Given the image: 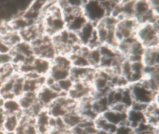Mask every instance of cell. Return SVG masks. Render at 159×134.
Listing matches in <instances>:
<instances>
[{
    "label": "cell",
    "mask_w": 159,
    "mask_h": 134,
    "mask_svg": "<svg viewBox=\"0 0 159 134\" xmlns=\"http://www.w3.org/2000/svg\"><path fill=\"white\" fill-rule=\"evenodd\" d=\"M159 21L139 24L136 32V38L146 48L159 47Z\"/></svg>",
    "instance_id": "1"
},
{
    "label": "cell",
    "mask_w": 159,
    "mask_h": 134,
    "mask_svg": "<svg viewBox=\"0 0 159 134\" xmlns=\"http://www.w3.org/2000/svg\"><path fill=\"white\" fill-rule=\"evenodd\" d=\"M35 56L52 60L57 55L52 37L43 35L31 43Z\"/></svg>",
    "instance_id": "2"
},
{
    "label": "cell",
    "mask_w": 159,
    "mask_h": 134,
    "mask_svg": "<svg viewBox=\"0 0 159 134\" xmlns=\"http://www.w3.org/2000/svg\"><path fill=\"white\" fill-rule=\"evenodd\" d=\"M129 88L134 101L149 104L154 101H158V93L153 92L147 87L142 81L129 85Z\"/></svg>",
    "instance_id": "3"
},
{
    "label": "cell",
    "mask_w": 159,
    "mask_h": 134,
    "mask_svg": "<svg viewBox=\"0 0 159 134\" xmlns=\"http://www.w3.org/2000/svg\"><path fill=\"white\" fill-rule=\"evenodd\" d=\"M82 10L88 21L96 26L107 15L99 1H84Z\"/></svg>",
    "instance_id": "4"
},
{
    "label": "cell",
    "mask_w": 159,
    "mask_h": 134,
    "mask_svg": "<svg viewBox=\"0 0 159 134\" xmlns=\"http://www.w3.org/2000/svg\"><path fill=\"white\" fill-rule=\"evenodd\" d=\"M60 95L58 92L45 85L37 92V99L41 106L46 109Z\"/></svg>",
    "instance_id": "5"
},
{
    "label": "cell",
    "mask_w": 159,
    "mask_h": 134,
    "mask_svg": "<svg viewBox=\"0 0 159 134\" xmlns=\"http://www.w3.org/2000/svg\"><path fill=\"white\" fill-rule=\"evenodd\" d=\"M35 118L22 112L20 123L15 134H38Z\"/></svg>",
    "instance_id": "6"
},
{
    "label": "cell",
    "mask_w": 159,
    "mask_h": 134,
    "mask_svg": "<svg viewBox=\"0 0 159 134\" xmlns=\"http://www.w3.org/2000/svg\"><path fill=\"white\" fill-rule=\"evenodd\" d=\"M32 73L39 76L46 77L49 75L52 66V60L35 56L31 63Z\"/></svg>",
    "instance_id": "7"
},
{
    "label": "cell",
    "mask_w": 159,
    "mask_h": 134,
    "mask_svg": "<svg viewBox=\"0 0 159 134\" xmlns=\"http://www.w3.org/2000/svg\"><path fill=\"white\" fill-rule=\"evenodd\" d=\"M20 114L4 115L1 129L6 134H15L20 121Z\"/></svg>",
    "instance_id": "8"
},
{
    "label": "cell",
    "mask_w": 159,
    "mask_h": 134,
    "mask_svg": "<svg viewBox=\"0 0 159 134\" xmlns=\"http://www.w3.org/2000/svg\"><path fill=\"white\" fill-rule=\"evenodd\" d=\"M35 119L38 134H50L51 131V116L46 109L43 110Z\"/></svg>",
    "instance_id": "9"
},
{
    "label": "cell",
    "mask_w": 159,
    "mask_h": 134,
    "mask_svg": "<svg viewBox=\"0 0 159 134\" xmlns=\"http://www.w3.org/2000/svg\"><path fill=\"white\" fill-rule=\"evenodd\" d=\"M17 99L24 113H29L38 103L37 93L25 92Z\"/></svg>",
    "instance_id": "10"
},
{
    "label": "cell",
    "mask_w": 159,
    "mask_h": 134,
    "mask_svg": "<svg viewBox=\"0 0 159 134\" xmlns=\"http://www.w3.org/2000/svg\"><path fill=\"white\" fill-rule=\"evenodd\" d=\"M126 113L120 112L109 109L100 115L109 123L118 126L127 122Z\"/></svg>",
    "instance_id": "11"
},
{
    "label": "cell",
    "mask_w": 159,
    "mask_h": 134,
    "mask_svg": "<svg viewBox=\"0 0 159 134\" xmlns=\"http://www.w3.org/2000/svg\"><path fill=\"white\" fill-rule=\"evenodd\" d=\"M142 61L145 66H159V47L146 48L142 56Z\"/></svg>",
    "instance_id": "12"
},
{
    "label": "cell",
    "mask_w": 159,
    "mask_h": 134,
    "mask_svg": "<svg viewBox=\"0 0 159 134\" xmlns=\"http://www.w3.org/2000/svg\"><path fill=\"white\" fill-rule=\"evenodd\" d=\"M96 31V25L88 21L77 33L80 43L83 46H87Z\"/></svg>",
    "instance_id": "13"
},
{
    "label": "cell",
    "mask_w": 159,
    "mask_h": 134,
    "mask_svg": "<svg viewBox=\"0 0 159 134\" xmlns=\"http://www.w3.org/2000/svg\"><path fill=\"white\" fill-rule=\"evenodd\" d=\"M84 15L83 10L75 14L73 18L66 24V29L72 32L78 33L88 22Z\"/></svg>",
    "instance_id": "14"
},
{
    "label": "cell",
    "mask_w": 159,
    "mask_h": 134,
    "mask_svg": "<svg viewBox=\"0 0 159 134\" xmlns=\"http://www.w3.org/2000/svg\"><path fill=\"white\" fill-rule=\"evenodd\" d=\"M0 108L4 115L20 114L22 112L17 99L2 100Z\"/></svg>",
    "instance_id": "15"
},
{
    "label": "cell",
    "mask_w": 159,
    "mask_h": 134,
    "mask_svg": "<svg viewBox=\"0 0 159 134\" xmlns=\"http://www.w3.org/2000/svg\"><path fill=\"white\" fill-rule=\"evenodd\" d=\"M126 114L127 123L134 129L140 123L146 121V115L143 112L130 109Z\"/></svg>",
    "instance_id": "16"
},
{
    "label": "cell",
    "mask_w": 159,
    "mask_h": 134,
    "mask_svg": "<svg viewBox=\"0 0 159 134\" xmlns=\"http://www.w3.org/2000/svg\"><path fill=\"white\" fill-rule=\"evenodd\" d=\"M148 1L139 0L135 1L134 16V18L139 23V20L143 17L151 10Z\"/></svg>",
    "instance_id": "17"
},
{
    "label": "cell",
    "mask_w": 159,
    "mask_h": 134,
    "mask_svg": "<svg viewBox=\"0 0 159 134\" xmlns=\"http://www.w3.org/2000/svg\"><path fill=\"white\" fill-rule=\"evenodd\" d=\"M62 118L69 130L79 125L84 119L78 110L69 112Z\"/></svg>",
    "instance_id": "18"
},
{
    "label": "cell",
    "mask_w": 159,
    "mask_h": 134,
    "mask_svg": "<svg viewBox=\"0 0 159 134\" xmlns=\"http://www.w3.org/2000/svg\"><path fill=\"white\" fill-rule=\"evenodd\" d=\"M70 69L57 67L52 64L51 72L48 76L57 83L61 80L70 78Z\"/></svg>",
    "instance_id": "19"
},
{
    "label": "cell",
    "mask_w": 159,
    "mask_h": 134,
    "mask_svg": "<svg viewBox=\"0 0 159 134\" xmlns=\"http://www.w3.org/2000/svg\"><path fill=\"white\" fill-rule=\"evenodd\" d=\"M102 59V56L99 47L90 48L88 55V59L91 67L99 69Z\"/></svg>",
    "instance_id": "20"
},
{
    "label": "cell",
    "mask_w": 159,
    "mask_h": 134,
    "mask_svg": "<svg viewBox=\"0 0 159 134\" xmlns=\"http://www.w3.org/2000/svg\"><path fill=\"white\" fill-rule=\"evenodd\" d=\"M74 83V81L70 77L57 82V85L61 95H67L72 89Z\"/></svg>",
    "instance_id": "21"
},
{
    "label": "cell",
    "mask_w": 159,
    "mask_h": 134,
    "mask_svg": "<svg viewBox=\"0 0 159 134\" xmlns=\"http://www.w3.org/2000/svg\"><path fill=\"white\" fill-rule=\"evenodd\" d=\"M115 134H134V131L126 122L117 126Z\"/></svg>",
    "instance_id": "22"
},
{
    "label": "cell",
    "mask_w": 159,
    "mask_h": 134,
    "mask_svg": "<svg viewBox=\"0 0 159 134\" xmlns=\"http://www.w3.org/2000/svg\"><path fill=\"white\" fill-rule=\"evenodd\" d=\"M13 47L4 40L0 38V54H10Z\"/></svg>",
    "instance_id": "23"
},
{
    "label": "cell",
    "mask_w": 159,
    "mask_h": 134,
    "mask_svg": "<svg viewBox=\"0 0 159 134\" xmlns=\"http://www.w3.org/2000/svg\"><path fill=\"white\" fill-rule=\"evenodd\" d=\"M12 63V58L10 54H0V65H5Z\"/></svg>",
    "instance_id": "24"
},
{
    "label": "cell",
    "mask_w": 159,
    "mask_h": 134,
    "mask_svg": "<svg viewBox=\"0 0 159 134\" xmlns=\"http://www.w3.org/2000/svg\"><path fill=\"white\" fill-rule=\"evenodd\" d=\"M70 132L71 134H89L84 127L80 125L71 128Z\"/></svg>",
    "instance_id": "25"
},
{
    "label": "cell",
    "mask_w": 159,
    "mask_h": 134,
    "mask_svg": "<svg viewBox=\"0 0 159 134\" xmlns=\"http://www.w3.org/2000/svg\"><path fill=\"white\" fill-rule=\"evenodd\" d=\"M70 134V131H69V132H65V133H62V134Z\"/></svg>",
    "instance_id": "26"
},
{
    "label": "cell",
    "mask_w": 159,
    "mask_h": 134,
    "mask_svg": "<svg viewBox=\"0 0 159 134\" xmlns=\"http://www.w3.org/2000/svg\"><path fill=\"white\" fill-rule=\"evenodd\" d=\"M2 101V99L0 98V106H1V104Z\"/></svg>",
    "instance_id": "27"
}]
</instances>
